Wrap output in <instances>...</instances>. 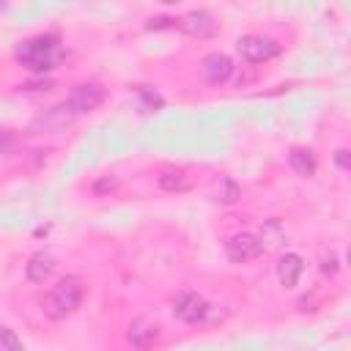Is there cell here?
I'll return each instance as SVG.
<instances>
[{
  "label": "cell",
  "mask_w": 351,
  "mask_h": 351,
  "mask_svg": "<svg viewBox=\"0 0 351 351\" xmlns=\"http://www.w3.org/2000/svg\"><path fill=\"white\" fill-rule=\"evenodd\" d=\"M104 99H107L104 85H99V82H80V85L71 88L66 104L71 107L74 115H82V112H93V110H99V107L104 104Z\"/></svg>",
  "instance_id": "cell-3"
},
{
  "label": "cell",
  "mask_w": 351,
  "mask_h": 351,
  "mask_svg": "<svg viewBox=\"0 0 351 351\" xmlns=\"http://www.w3.org/2000/svg\"><path fill=\"white\" fill-rule=\"evenodd\" d=\"M263 239L258 236V233H236V236H230L228 241H225V252H228V258H230V263H250V261H255V258H261L263 255Z\"/></svg>",
  "instance_id": "cell-4"
},
{
  "label": "cell",
  "mask_w": 351,
  "mask_h": 351,
  "mask_svg": "<svg viewBox=\"0 0 351 351\" xmlns=\"http://www.w3.org/2000/svg\"><path fill=\"white\" fill-rule=\"evenodd\" d=\"M74 118H77V115L71 112V107H69L66 101H60V104L47 107L44 112H38V115L30 121V132H60V129H66Z\"/></svg>",
  "instance_id": "cell-8"
},
{
  "label": "cell",
  "mask_w": 351,
  "mask_h": 351,
  "mask_svg": "<svg viewBox=\"0 0 351 351\" xmlns=\"http://www.w3.org/2000/svg\"><path fill=\"white\" fill-rule=\"evenodd\" d=\"M239 197H241V186H239L233 178H222L219 186H217V200L225 203V206H230V203H236Z\"/></svg>",
  "instance_id": "cell-16"
},
{
  "label": "cell",
  "mask_w": 351,
  "mask_h": 351,
  "mask_svg": "<svg viewBox=\"0 0 351 351\" xmlns=\"http://www.w3.org/2000/svg\"><path fill=\"white\" fill-rule=\"evenodd\" d=\"M115 184H118L115 178H110V176H104L101 181H96V186H93V192H96V195H104L107 189H115Z\"/></svg>",
  "instance_id": "cell-19"
},
{
  "label": "cell",
  "mask_w": 351,
  "mask_h": 351,
  "mask_svg": "<svg viewBox=\"0 0 351 351\" xmlns=\"http://www.w3.org/2000/svg\"><path fill=\"white\" fill-rule=\"evenodd\" d=\"M165 101H162V96L154 90V88H137V110L140 112H156L159 107H162Z\"/></svg>",
  "instance_id": "cell-15"
},
{
  "label": "cell",
  "mask_w": 351,
  "mask_h": 351,
  "mask_svg": "<svg viewBox=\"0 0 351 351\" xmlns=\"http://www.w3.org/2000/svg\"><path fill=\"white\" fill-rule=\"evenodd\" d=\"M337 269H340V263H337V255L329 250V252H324V258H321V271L324 274H337Z\"/></svg>",
  "instance_id": "cell-18"
},
{
  "label": "cell",
  "mask_w": 351,
  "mask_h": 351,
  "mask_svg": "<svg viewBox=\"0 0 351 351\" xmlns=\"http://www.w3.org/2000/svg\"><path fill=\"white\" fill-rule=\"evenodd\" d=\"M304 271V258L299 252H285L277 263V280L282 288H293Z\"/></svg>",
  "instance_id": "cell-13"
},
{
  "label": "cell",
  "mask_w": 351,
  "mask_h": 351,
  "mask_svg": "<svg viewBox=\"0 0 351 351\" xmlns=\"http://www.w3.org/2000/svg\"><path fill=\"white\" fill-rule=\"evenodd\" d=\"M156 184L167 195H184V192H189L195 186V176L189 170H184V167H167V170L159 173Z\"/></svg>",
  "instance_id": "cell-11"
},
{
  "label": "cell",
  "mask_w": 351,
  "mask_h": 351,
  "mask_svg": "<svg viewBox=\"0 0 351 351\" xmlns=\"http://www.w3.org/2000/svg\"><path fill=\"white\" fill-rule=\"evenodd\" d=\"M85 299V280L82 277H63L41 296V313L49 321H63L66 315L77 313Z\"/></svg>",
  "instance_id": "cell-1"
},
{
  "label": "cell",
  "mask_w": 351,
  "mask_h": 351,
  "mask_svg": "<svg viewBox=\"0 0 351 351\" xmlns=\"http://www.w3.org/2000/svg\"><path fill=\"white\" fill-rule=\"evenodd\" d=\"M14 58L30 74H44V71L55 69V63L60 60V41L55 36H33V38H25L14 49Z\"/></svg>",
  "instance_id": "cell-2"
},
{
  "label": "cell",
  "mask_w": 351,
  "mask_h": 351,
  "mask_svg": "<svg viewBox=\"0 0 351 351\" xmlns=\"http://www.w3.org/2000/svg\"><path fill=\"white\" fill-rule=\"evenodd\" d=\"M49 88H52L49 80H38V82H27V85H22V90H49Z\"/></svg>",
  "instance_id": "cell-21"
},
{
  "label": "cell",
  "mask_w": 351,
  "mask_h": 351,
  "mask_svg": "<svg viewBox=\"0 0 351 351\" xmlns=\"http://www.w3.org/2000/svg\"><path fill=\"white\" fill-rule=\"evenodd\" d=\"M200 74L208 85H225L233 74V60L225 52H208L200 60Z\"/></svg>",
  "instance_id": "cell-9"
},
{
  "label": "cell",
  "mask_w": 351,
  "mask_h": 351,
  "mask_svg": "<svg viewBox=\"0 0 351 351\" xmlns=\"http://www.w3.org/2000/svg\"><path fill=\"white\" fill-rule=\"evenodd\" d=\"M162 337V329L156 321L151 318H134L126 329V343L134 348V351H151Z\"/></svg>",
  "instance_id": "cell-7"
},
{
  "label": "cell",
  "mask_w": 351,
  "mask_h": 351,
  "mask_svg": "<svg viewBox=\"0 0 351 351\" xmlns=\"http://www.w3.org/2000/svg\"><path fill=\"white\" fill-rule=\"evenodd\" d=\"M176 27H178L181 33L192 36V38H208L217 25H214V19H211L208 11H189V14H184L181 19H176Z\"/></svg>",
  "instance_id": "cell-10"
},
{
  "label": "cell",
  "mask_w": 351,
  "mask_h": 351,
  "mask_svg": "<svg viewBox=\"0 0 351 351\" xmlns=\"http://www.w3.org/2000/svg\"><path fill=\"white\" fill-rule=\"evenodd\" d=\"M239 52L247 63H266L280 55V44L269 36H244L239 38Z\"/></svg>",
  "instance_id": "cell-6"
},
{
  "label": "cell",
  "mask_w": 351,
  "mask_h": 351,
  "mask_svg": "<svg viewBox=\"0 0 351 351\" xmlns=\"http://www.w3.org/2000/svg\"><path fill=\"white\" fill-rule=\"evenodd\" d=\"M0 351H25V346H22V340L14 335V329H8V326H3V324H0Z\"/></svg>",
  "instance_id": "cell-17"
},
{
  "label": "cell",
  "mask_w": 351,
  "mask_h": 351,
  "mask_svg": "<svg viewBox=\"0 0 351 351\" xmlns=\"http://www.w3.org/2000/svg\"><path fill=\"white\" fill-rule=\"evenodd\" d=\"M3 11H5V3H0V14H3Z\"/></svg>",
  "instance_id": "cell-22"
},
{
  "label": "cell",
  "mask_w": 351,
  "mask_h": 351,
  "mask_svg": "<svg viewBox=\"0 0 351 351\" xmlns=\"http://www.w3.org/2000/svg\"><path fill=\"white\" fill-rule=\"evenodd\" d=\"M208 310H211L208 302L195 291H184V293H178L173 299V315L178 321H184V324H203Z\"/></svg>",
  "instance_id": "cell-5"
},
{
  "label": "cell",
  "mask_w": 351,
  "mask_h": 351,
  "mask_svg": "<svg viewBox=\"0 0 351 351\" xmlns=\"http://www.w3.org/2000/svg\"><path fill=\"white\" fill-rule=\"evenodd\" d=\"M335 162H337V167H340V170H348V167H351L348 151H346V148H337V151H335Z\"/></svg>",
  "instance_id": "cell-20"
},
{
  "label": "cell",
  "mask_w": 351,
  "mask_h": 351,
  "mask_svg": "<svg viewBox=\"0 0 351 351\" xmlns=\"http://www.w3.org/2000/svg\"><path fill=\"white\" fill-rule=\"evenodd\" d=\"M55 274V258L49 252H36L27 263H25V277L33 285H44L49 277Z\"/></svg>",
  "instance_id": "cell-12"
},
{
  "label": "cell",
  "mask_w": 351,
  "mask_h": 351,
  "mask_svg": "<svg viewBox=\"0 0 351 351\" xmlns=\"http://www.w3.org/2000/svg\"><path fill=\"white\" fill-rule=\"evenodd\" d=\"M288 165L299 178H313L315 176V156H313L310 148H299V145L291 148L288 151Z\"/></svg>",
  "instance_id": "cell-14"
}]
</instances>
